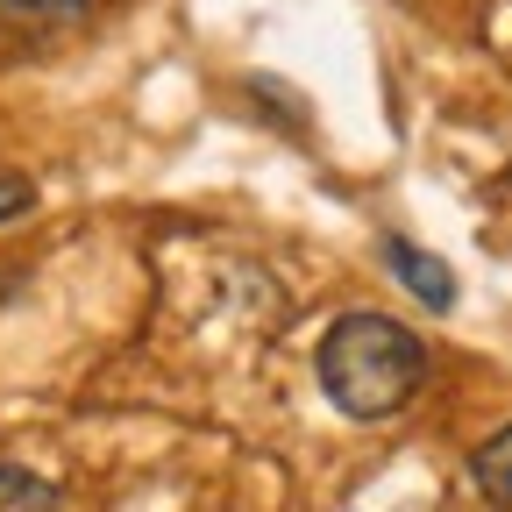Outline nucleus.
<instances>
[{"instance_id":"obj_3","label":"nucleus","mask_w":512,"mask_h":512,"mask_svg":"<svg viewBox=\"0 0 512 512\" xmlns=\"http://www.w3.org/2000/svg\"><path fill=\"white\" fill-rule=\"evenodd\" d=\"M470 477H477V491H484V505H498V512H512V427H498L477 456H470Z\"/></svg>"},{"instance_id":"obj_5","label":"nucleus","mask_w":512,"mask_h":512,"mask_svg":"<svg viewBox=\"0 0 512 512\" xmlns=\"http://www.w3.org/2000/svg\"><path fill=\"white\" fill-rule=\"evenodd\" d=\"M29 200H36V185H29V178H15V171H0V221L29 214Z\"/></svg>"},{"instance_id":"obj_1","label":"nucleus","mask_w":512,"mask_h":512,"mask_svg":"<svg viewBox=\"0 0 512 512\" xmlns=\"http://www.w3.org/2000/svg\"><path fill=\"white\" fill-rule=\"evenodd\" d=\"M313 370H320V392L349 420H384L427 384V342L392 313H349L328 328Z\"/></svg>"},{"instance_id":"obj_4","label":"nucleus","mask_w":512,"mask_h":512,"mask_svg":"<svg viewBox=\"0 0 512 512\" xmlns=\"http://www.w3.org/2000/svg\"><path fill=\"white\" fill-rule=\"evenodd\" d=\"M0 512H57V491H50L36 470L0 463Z\"/></svg>"},{"instance_id":"obj_2","label":"nucleus","mask_w":512,"mask_h":512,"mask_svg":"<svg viewBox=\"0 0 512 512\" xmlns=\"http://www.w3.org/2000/svg\"><path fill=\"white\" fill-rule=\"evenodd\" d=\"M384 264H392V278L420 299V306H456V271H448L441 264V256H427L420 242H406V235H392V242H384Z\"/></svg>"}]
</instances>
